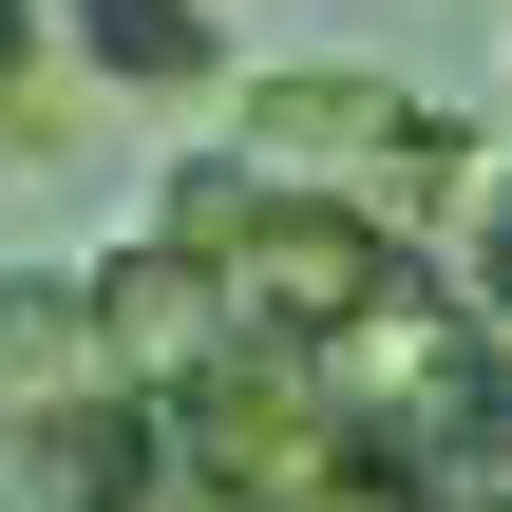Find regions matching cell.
<instances>
[{
	"label": "cell",
	"mask_w": 512,
	"mask_h": 512,
	"mask_svg": "<svg viewBox=\"0 0 512 512\" xmlns=\"http://www.w3.org/2000/svg\"><path fill=\"white\" fill-rule=\"evenodd\" d=\"M95 304H114V380H133V399H209V380L247 361V304H228V266H190L171 228H133V247L95 266Z\"/></svg>",
	"instance_id": "obj_3"
},
{
	"label": "cell",
	"mask_w": 512,
	"mask_h": 512,
	"mask_svg": "<svg viewBox=\"0 0 512 512\" xmlns=\"http://www.w3.org/2000/svg\"><path fill=\"white\" fill-rule=\"evenodd\" d=\"M57 19H76V76L133 95V114H228V95H247L228 0H57Z\"/></svg>",
	"instance_id": "obj_4"
},
{
	"label": "cell",
	"mask_w": 512,
	"mask_h": 512,
	"mask_svg": "<svg viewBox=\"0 0 512 512\" xmlns=\"http://www.w3.org/2000/svg\"><path fill=\"white\" fill-rule=\"evenodd\" d=\"M228 133H247V152H285V171H323L342 209H380L399 247H437V228L475 209V133H456L437 95L361 76V57H285V76H247V95H228Z\"/></svg>",
	"instance_id": "obj_2"
},
{
	"label": "cell",
	"mask_w": 512,
	"mask_h": 512,
	"mask_svg": "<svg viewBox=\"0 0 512 512\" xmlns=\"http://www.w3.org/2000/svg\"><path fill=\"white\" fill-rule=\"evenodd\" d=\"M76 95H95V76H76V19H57V0H0V152H57Z\"/></svg>",
	"instance_id": "obj_6"
},
{
	"label": "cell",
	"mask_w": 512,
	"mask_h": 512,
	"mask_svg": "<svg viewBox=\"0 0 512 512\" xmlns=\"http://www.w3.org/2000/svg\"><path fill=\"white\" fill-rule=\"evenodd\" d=\"M95 399H133V380H114V304H95V266H0V437L95 418Z\"/></svg>",
	"instance_id": "obj_5"
},
{
	"label": "cell",
	"mask_w": 512,
	"mask_h": 512,
	"mask_svg": "<svg viewBox=\"0 0 512 512\" xmlns=\"http://www.w3.org/2000/svg\"><path fill=\"white\" fill-rule=\"evenodd\" d=\"M437 266L475 285V323H494V342H512V152H494V171H475V209L437 228Z\"/></svg>",
	"instance_id": "obj_7"
},
{
	"label": "cell",
	"mask_w": 512,
	"mask_h": 512,
	"mask_svg": "<svg viewBox=\"0 0 512 512\" xmlns=\"http://www.w3.org/2000/svg\"><path fill=\"white\" fill-rule=\"evenodd\" d=\"M152 228H171L190 266H228L247 342H285V361L361 342V323L418 285V247H399L380 209H342L323 171H285V152H247V133H190V152L152 171Z\"/></svg>",
	"instance_id": "obj_1"
}]
</instances>
